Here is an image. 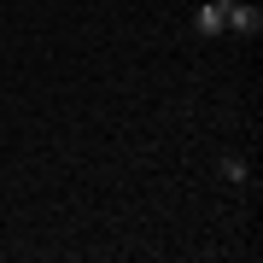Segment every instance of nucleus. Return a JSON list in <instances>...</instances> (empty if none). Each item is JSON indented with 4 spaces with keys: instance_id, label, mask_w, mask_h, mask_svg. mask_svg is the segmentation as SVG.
I'll list each match as a JSON object with an SVG mask.
<instances>
[{
    "instance_id": "3",
    "label": "nucleus",
    "mask_w": 263,
    "mask_h": 263,
    "mask_svg": "<svg viewBox=\"0 0 263 263\" xmlns=\"http://www.w3.org/2000/svg\"><path fill=\"white\" fill-rule=\"evenodd\" d=\"M216 170H222V181H246V158H234V152H228Z\"/></svg>"
},
{
    "instance_id": "1",
    "label": "nucleus",
    "mask_w": 263,
    "mask_h": 263,
    "mask_svg": "<svg viewBox=\"0 0 263 263\" xmlns=\"http://www.w3.org/2000/svg\"><path fill=\"white\" fill-rule=\"evenodd\" d=\"M222 29H234V35H257V29H263V12H257V6H240V0H228V6H222Z\"/></svg>"
},
{
    "instance_id": "2",
    "label": "nucleus",
    "mask_w": 263,
    "mask_h": 263,
    "mask_svg": "<svg viewBox=\"0 0 263 263\" xmlns=\"http://www.w3.org/2000/svg\"><path fill=\"white\" fill-rule=\"evenodd\" d=\"M222 6H228V0H211V6L193 12V29H199V35H222Z\"/></svg>"
}]
</instances>
